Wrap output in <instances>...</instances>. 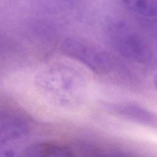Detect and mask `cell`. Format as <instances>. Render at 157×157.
<instances>
[{
  "mask_svg": "<svg viewBox=\"0 0 157 157\" xmlns=\"http://www.w3.org/2000/svg\"><path fill=\"white\" fill-rule=\"evenodd\" d=\"M118 116L136 123L157 128V115L132 102L116 103L112 108Z\"/></svg>",
  "mask_w": 157,
  "mask_h": 157,
  "instance_id": "1",
  "label": "cell"
},
{
  "mask_svg": "<svg viewBox=\"0 0 157 157\" xmlns=\"http://www.w3.org/2000/svg\"><path fill=\"white\" fill-rule=\"evenodd\" d=\"M118 42L120 51L128 57L142 62L148 57L147 48L136 34L123 31L120 34Z\"/></svg>",
  "mask_w": 157,
  "mask_h": 157,
  "instance_id": "2",
  "label": "cell"
},
{
  "mask_svg": "<svg viewBox=\"0 0 157 157\" xmlns=\"http://www.w3.org/2000/svg\"><path fill=\"white\" fill-rule=\"evenodd\" d=\"M76 54L82 59H84L91 67L99 72L109 71L111 66V58L105 52L90 45L83 44H76Z\"/></svg>",
  "mask_w": 157,
  "mask_h": 157,
  "instance_id": "3",
  "label": "cell"
},
{
  "mask_svg": "<svg viewBox=\"0 0 157 157\" xmlns=\"http://www.w3.org/2000/svg\"><path fill=\"white\" fill-rule=\"evenodd\" d=\"M75 151L69 147L51 144H40L27 149L28 156H70Z\"/></svg>",
  "mask_w": 157,
  "mask_h": 157,
  "instance_id": "4",
  "label": "cell"
},
{
  "mask_svg": "<svg viewBox=\"0 0 157 157\" xmlns=\"http://www.w3.org/2000/svg\"><path fill=\"white\" fill-rule=\"evenodd\" d=\"M131 12L144 17L157 16V0H121Z\"/></svg>",
  "mask_w": 157,
  "mask_h": 157,
  "instance_id": "5",
  "label": "cell"
},
{
  "mask_svg": "<svg viewBox=\"0 0 157 157\" xmlns=\"http://www.w3.org/2000/svg\"><path fill=\"white\" fill-rule=\"evenodd\" d=\"M37 5L48 10H61L70 8L75 0H33Z\"/></svg>",
  "mask_w": 157,
  "mask_h": 157,
  "instance_id": "6",
  "label": "cell"
},
{
  "mask_svg": "<svg viewBox=\"0 0 157 157\" xmlns=\"http://www.w3.org/2000/svg\"><path fill=\"white\" fill-rule=\"evenodd\" d=\"M153 84H154V86L156 88V90H157V73L155 74L154 78H153Z\"/></svg>",
  "mask_w": 157,
  "mask_h": 157,
  "instance_id": "7",
  "label": "cell"
}]
</instances>
